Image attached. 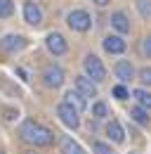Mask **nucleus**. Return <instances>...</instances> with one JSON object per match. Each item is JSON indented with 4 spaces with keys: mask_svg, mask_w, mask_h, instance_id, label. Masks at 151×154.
Returning <instances> with one entry per match:
<instances>
[{
    "mask_svg": "<svg viewBox=\"0 0 151 154\" xmlns=\"http://www.w3.org/2000/svg\"><path fill=\"white\" fill-rule=\"evenodd\" d=\"M19 135L26 145H33V147H50L55 142V133L50 128H45L43 123L33 121V119H26L19 126Z\"/></svg>",
    "mask_w": 151,
    "mask_h": 154,
    "instance_id": "1",
    "label": "nucleus"
},
{
    "mask_svg": "<svg viewBox=\"0 0 151 154\" xmlns=\"http://www.w3.org/2000/svg\"><path fill=\"white\" fill-rule=\"evenodd\" d=\"M106 135L111 137L113 142H118V145H120V142H125V131H123V126H120L116 119H111V121L106 123Z\"/></svg>",
    "mask_w": 151,
    "mask_h": 154,
    "instance_id": "14",
    "label": "nucleus"
},
{
    "mask_svg": "<svg viewBox=\"0 0 151 154\" xmlns=\"http://www.w3.org/2000/svg\"><path fill=\"white\" fill-rule=\"evenodd\" d=\"M24 21H26L28 26H40V24H43V10L38 7L33 0L24 2Z\"/></svg>",
    "mask_w": 151,
    "mask_h": 154,
    "instance_id": "9",
    "label": "nucleus"
},
{
    "mask_svg": "<svg viewBox=\"0 0 151 154\" xmlns=\"http://www.w3.org/2000/svg\"><path fill=\"white\" fill-rule=\"evenodd\" d=\"M26 154H36V152H26Z\"/></svg>",
    "mask_w": 151,
    "mask_h": 154,
    "instance_id": "26",
    "label": "nucleus"
},
{
    "mask_svg": "<svg viewBox=\"0 0 151 154\" xmlns=\"http://www.w3.org/2000/svg\"><path fill=\"white\" fill-rule=\"evenodd\" d=\"M66 24H69V29H73L78 33H85V31H90V26H92V17H90L85 10H73V12H69Z\"/></svg>",
    "mask_w": 151,
    "mask_h": 154,
    "instance_id": "3",
    "label": "nucleus"
},
{
    "mask_svg": "<svg viewBox=\"0 0 151 154\" xmlns=\"http://www.w3.org/2000/svg\"><path fill=\"white\" fill-rule=\"evenodd\" d=\"M59 147H61V154H85V149L76 142L73 137H69V135L61 137V145H59Z\"/></svg>",
    "mask_w": 151,
    "mask_h": 154,
    "instance_id": "15",
    "label": "nucleus"
},
{
    "mask_svg": "<svg viewBox=\"0 0 151 154\" xmlns=\"http://www.w3.org/2000/svg\"><path fill=\"white\" fill-rule=\"evenodd\" d=\"M135 76L139 78L142 85H149V83H151V69H149V66H142L139 71H135Z\"/></svg>",
    "mask_w": 151,
    "mask_h": 154,
    "instance_id": "23",
    "label": "nucleus"
},
{
    "mask_svg": "<svg viewBox=\"0 0 151 154\" xmlns=\"http://www.w3.org/2000/svg\"><path fill=\"white\" fill-rule=\"evenodd\" d=\"M45 48H47L55 57H61V55L69 50V43H66V38H64L61 33L52 31V33H47V38H45Z\"/></svg>",
    "mask_w": 151,
    "mask_h": 154,
    "instance_id": "6",
    "label": "nucleus"
},
{
    "mask_svg": "<svg viewBox=\"0 0 151 154\" xmlns=\"http://www.w3.org/2000/svg\"><path fill=\"white\" fill-rule=\"evenodd\" d=\"M137 50H139V57L142 59H151V38L149 36H144V38L139 40Z\"/></svg>",
    "mask_w": 151,
    "mask_h": 154,
    "instance_id": "18",
    "label": "nucleus"
},
{
    "mask_svg": "<svg viewBox=\"0 0 151 154\" xmlns=\"http://www.w3.org/2000/svg\"><path fill=\"white\" fill-rule=\"evenodd\" d=\"M0 154H2V152H0Z\"/></svg>",
    "mask_w": 151,
    "mask_h": 154,
    "instance_id": "27",
    "label": "nucleus"
},
{
    "mask_svg": "<svg viewBox=\"0 0 151 154\" xmlns=\"http://www.w3.org/2000/svg\"><path fill=\"white\" fill-rule=\"evenodd\" d=\"M92 116H94V119H106V116H109V107H106V102H102V100L94 102V104H92Z\"/></svg>",
    "mask_w": 151,
    "mask_h": 154,
    "instance_id": "19",
    "label": "nucleus"
},
{
    "mask_svg": "<svg viewBox=\"0 0 151 154\" xmlns=\"http://www.w3.org/2000/svg\"><path fill=\"white\" fill-rule=\"evenodd\" d=\"M94 5H97V7H106V5H109V2H111V0H92Z\"/></svg>",
    "mask_w": 151,
    "mask_h": 154,
    "instance_id": "25",
    "label": "nucleus"
},
{
    "mask_svg": "<svg viewBox=\"0 0 151 154\" xmlns=\"http://www.w3.org/2000/svg\"><path fill=\"white\" fill-rule=\"evenodd\" d=\"M113 74H116V78L120 81V85H125V83H130L132 78H135V66H132L128 59H120V62H116Z\"/></svg>",
    "mask_w": 151,
    "mask_h": 154,
    "instance_id": "11",
    "label": "nucleus"
},
{
    "mask_svg": "<svg viewBox=\"0 0 151 154\" xmlns=\"http://www.w3.org/2000/svg\"><path fill=\"white\" fill-rule=\"evenodd\" d=\"M92 152L94 154H113V149H111V145H106V142H102V140H94Z\"/></svg>",
    "mask_w": 151,
    "mask_h": 154,
    "instance_id": "22",
    "label": "nucleus"
},
{
    "mask_svg": "<svg viewBox=\"0 0 151 154\" xmlns=\"http://www.w3.org/2000/svg\"><path fill=\"white\" fill-rule=\"evenodd\" d=\"M73 85H76L73 90H76V93H80L85 100H87V97H97V83H92L87 76H76L73 78Z\"/></svg>",
    "mask_w": 151,
    "mask_h": 154,
    "instance_id": "10",
    "label": "nucleus"
},
{
    "mask_svg": "<svg viewBox=\"0 0 151 154\" xmlns=\"http://www.w3.org/2000/svg\"><path fill=\"white\" fill-rule=\"evenodd\" d=\"M132 95L137 97V102H139L137 107H142V109H149V107H151V95H149V90H147V88H137Z\"/></svg>",
    "mask_w": 151,
    "mask_h": 154,
    "instance_id": "17",
    "label": "nucleus"
},
{
    "mask_svg": "<svg viewBox=\"0 0 151 154\" xmlns=\"http://www.w3.org/2000/svg\"><path fill=\"white\" fill-rule=\"evenodd\" d=\"M137 12L142 14V19H151V0H137Z\"/></svg>",
    "mask_w": 151,
    "mask_h": 154,
    "instance_id": "21",
    "label": "nucleus"
},
{
    "mask_svg": "<svg viewBox=\"0 0 151 154\" xmlns=\"http://www.w3.org/2000/svg\"><path fill=\"white\" fill-rule=\"evenodd\" d=\"M132 121H137L139 126H147L149 123V109H142V107H132L130 109Z\"/></svg>",
    "mask_w": 151,
    "mask_h": 154,
    "instance_id": "16",
    "label": "nucleus"
},
{
    "mask_svg": "<svg viewBox=\"0 0 151 154\" xmlns=\"http://www.w3.org/2000/svg\"><path fill=\"white\" fill-rule=\"evenodd\" d=\"M111 26L118 31L120 38H123L125 33H130V19H128V14H125V12H113L111 14Z\"/></svg>",
    "mask_w": 151,
    "mask_h": 154,
    "instance_id": "12",
    "label": "nucleus"
},
{
    "mask_svg": "<svg viewBox=\"0 0 151 154\" xmlns=\"http://www.w3.org/2000/svg\"><path fill=\"white\" fill-rule=\"evenodd\" d=\"M83 66H85V76L90 78L92 83H102L104 78H106V66L102 64V59L97 57V55H85V62H83Z\"/></svg>",
    "mask_w": 151,
    "mask_h": 154,
    "instance_id": "2",
    "label": "nucleus"
},
{
    "mask_svg": "<svg viewBox=\"0 0 151 154\" xmlns=\"http://www.w3.org/2000/svg\"><path fill=\"white\" fill-rule=\"evenodd\" d=\"M26 48V38L19 36V33H7L0 38V50L2 52H19Z\"/></svg>",
    "mask_w": 151,
    "mask_h": 154,
    "instance_id": "7",
    "label": "nucleus"
},
{
    "mask_svg": "<svg viewBox=\"0 0 151 154\" xmlns=\"http://www.w3.org/2000/svg\"><path fill=\"white\" fill-rule=\"evenodd\" d=\"M14 14V2L12 0H0V19H7Z\"/></svg>",
    "mask_w": 151,
    "mask_h": 154,
    "instance_id": "20",
    "label": "nucleus"
},
{
    "mask_svg": "<svg viewBox=\"0 0 151 154\" xmlns=\"http://www.w3.org/2000/svg\"><path fill=\"white\" fill-rule=\"evenodd\" d=\"M102 45H104V50H106L109 55H123V52L128 50V43L120 38L118 33H109L106 38L102 40Z\"/></svg>",
    "mask_w": 151,
    "mask_h": 154,
    "instance_id": "8",
    "label": "nucleus"
},
{
    "mask_svg": "<svg viewBox=\"0 0 151 154\" xmlns=\"http://www.w3.org/2000/svg\"><path fill=\"white\" fill-rule=\"evenodd\" d=\"M64 69L61 66H57V64H47L45 69H43V83L47 85V88H61L64 85Z\"/></svg>",
    "mask_w": 151,
    "mask_h": 154,
    "instance_id": "4",
    "label": "nucleus"
},
{
    "mask_svg": "<svg viewBox=\"0 0 151 154\" xmlns=\"http://www.w3.org/2000/svg\"><path fill=\"white\" fill-rule=\"evenodd\" d=\"M64 104H69L71 109H76V112L80 114V112H85V107H87V100L80 95V93H76V90H69V93L64 95Z\"/></svg>",
    "mask_w": 151,
    "mask_h": 154,
    "instance_id": "13",
    "label": "nucleus"
},
{
    "mask_svg": "<svg viewBox=\"0 0 151 154\" xmlns=\"http://www.w3.org/2000/svg\"><path fill=\"white\" fill-rule=\"evenodd\" d=\"M57 116H59V121H61L66 128H73L76 131V128L80 126V114H78L76 109H71L69 104H64V102L57 107Z\"/></svg>",
    "mask_w": 151,
    "mask_h": 154,
    "instance_id": "5",
    "label": "nucleus"
},
{
    "mask_svg": "<svg viewBox=\"0 0 151 154\" xmlns=\"http://www.w3.org/2000/svg\"><path fill=\"white\" fill-rule=\"evenodd\" d=\"M113 97H116V100H128V97H130V90H128L125 85L118 83V85L113 88Z\"/></svg>",
    "mask_w": 151,
    "mask_h": 154,
    "instance_id": "24",
    "label": "nucleus"
}]
</instances>
